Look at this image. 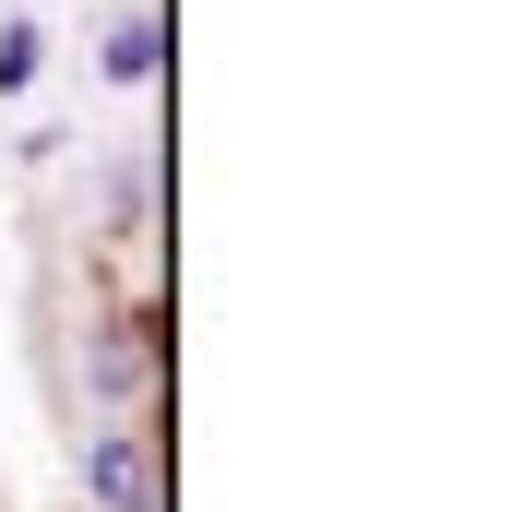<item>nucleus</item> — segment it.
Segmentation results:
<instances>
[{"instance_id":"nucleus-1","label":"nucleus","mask_w":512,"mask_h":512,"mask_svg":"<svg viewBox=\"0 0 512 512\" xmlns=\"http://www.w3.org/2000/svg\"><path fill=\"white\" fill-rule=\"evenodd\" d=\"M84 501L96 512H155V441L143 429H96L84 441Z\"/></svg>"},{"instance_id":"nucleus-3","label":"nucleus","mask_w":512,"mask_h":512,"mask_svg":"<svg viewBox=\"0 0 512 512\" xmlns=\"http://www.w3.org/2000/svg\"><path fill=\"white\" fill-rule=\"evenodd\" d=\"M24 84H36V24H12V36H0V96H24Z\"/></svg>"},{"instance_id":"nucleus-2","label":"nucleus","mask_w":512,"mask_h":512,"mask_svg":"<svg viewBox=\"0 0 512 512\" xmlns=\"http://www.w3.org/2000/svg\"><path fill=\"white\" fill-rule=\"evenodd\" d=\"M155 48H167V36H155L143 12H131V24H108V84H155Z\"/></svg>"}]
</instances>
